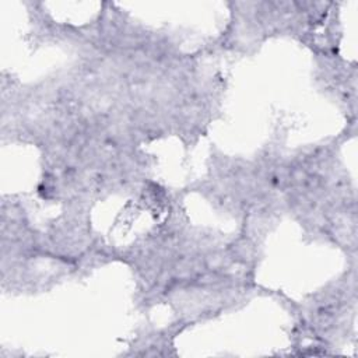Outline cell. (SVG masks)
Returning a JSON list of instances; mask_svg holds the SVG:
<instances>
[{"label":"cell","instance_id":"cell-2","mask_svg":"<svg viewBox=\"0 0 358 358\" xmlns=\"http://www.w3.org/2000/svg\"><path fill=\"white\" fill-rule=\"evenodd\" d=\"M336 1H227L228 21L207 52L253 55L268 39L292 38L313 49Z\"/></svg>","mask_w":358,"mask_h":358},{"label":"cell","instance_id":"cell-1","mask_svg":"<svg viewBox=\"0 0 358 358\" xmlns=\"http://www.w3.org/2000/svg\"><path fill=\"white\" fill-rule=\"evenodd\" d=\"M179 200L152 231L116 248V262L130 267L143 308L168 303L193 324L238 309L260 292L262 235L245 227L231 236L194 227Z\"/></svg>","mask_w":358,"mask_h":358}]
</instances>
